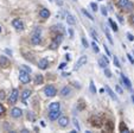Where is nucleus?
Listing matches in <instances>:
<instances>
[{
    "label": "nucleus",
    "instance_id": "nucleus-55",
    "mask_svg": "<svg viewBox=\"0 0 134 133\" xmlns=\"http://www.w3.org/2000/svg\"><path fill=\"white\" fill-rule=\"evenodd\" d=\"M132 101H133V103H134V95H132Z\"/></svg>",
    "mask_w": 134,
    "mask_h": 133
},
{
    "label": "nucleus",
    "instance_id": "nucleus-18",
    "mask_svg": "<svg viewBox=\"0 0 134 133\" xmlns=\"http://www.w3.org/2000/svg\"><path fill=\"white\" fill-rule=\"evenodd\" d=\"M90 122H91V125L94 126V127H100V126H101V120H100V118L93 117L90 119Z\"/></svg>",
    "mask_w": 134,
    "mask_h": 133
},
{
    "label": "nucleus",
    "instance_id": "nucleus-22",
    "mask_svg": "<svg viewBox=\"0 0 134 133\" xmlns=\"http://www.w3.org/2000/svg\"><path fill=\"white\" fill-rule=\"evenodd\" d=\"M44 82V77L43 75H36L35 77V84H42V83Z\"/></svg>",
    "mask_w": 134,
    "mask_h": 133
},
{
    "label": "nucleus",
    "instance_id": "nucleus-51",
    "mask_svg": "<svg viewBox=\"0 0 134 133\" xmlns=\"http://www.w3.org/2000/svg\"><path fill=\"white\" fill-rule=\"evenodd\" d=\"M102 58H103V59H104V61H106V62H107V63H108V64H109V59H108V57H106V56H103Z\"/></svg>",
    "mask_w": 134,
    "mask_h": 133
},
{
    "label": "nucleus",
    "instance_id": "nucleus-6",
    "mask_svg": "<svg viewBox=\"0 0 134 133\" xmlns=\"http://www.w3.org/2000/svg\"><path fill=\"white\" fill-rule=\"evenodd\" d=\"M62 115L61 113V110H50V113H49V119L51 120V121H55L57 119H59Z\"/></svg>",
    "mask_w": 134,
    "mask_h": 133
},
{
    "label": "nucleus",
    "instance_id": "nucleus-50",
    "mask_svg": "<svg viewBox=\"0 0 134 133\" xmlns=\"http://www.w3.org/2000/svg\"><path fill=\"white\" fill-rule=\"evenodd\" d=\"M65 58H67V61H68V62H69V61H70V59H71L70 55H69V54H68V55H65Z\"/></svg>",
    "mask_w": 134,
    "mask_h": 133
},
{
    "label": "nucleus",
    "instance_id": "nucleus-13",
    "mask_svg": "<svg viewBox=\"0 0 134 133\" xmlns=\"http://www.w3.org/2000/svg\"><path fill=\"white\" fill-rule=\"evenodd\" d=\"M10 65V61H8L7 57H5V56H0V66H3V68H7Z\"/></svg>",
    "mask_w": 134,
    "mask_h": 133
},
{
    "label": "nucleus",
    "instance_id": "nucleus-35",
    "mask_svg": "<svg viewBox=\"0 0 134 133\" xmlns=\"http://www.w3.org/2000/svg\"><path fill=\"white\" fill-rule=\"evenodd\" d=\"M115 90L118 92V94H123V90L120 86H115Z\"/></svg>",
    "mask_w": 134,
    "mask_h": 133
},
{
    "label": "nucleus",
    "instance_id": "nucleus-43",
    "mask_svg": "<svg viewBox=\"0 0 134 133\" xmlns=\"http://www.w3.org/2000/svg\"><path fill=\"white\" fill-rule=\"evenodd\" d=\"M4 113H5V107L0 103V115H3Z\"/></svg>",
    "mask_w": 134,
    "mask_h": 133
},
{
    "label": "nucleus",
    "instance_id": "nucleus-9",
    "mask_svg": "<svg viewBox=\"0 0 134 133\" xmlns=\"http://www.w3.org/2000/svg\"><path fill=\"white\" fill-rule=\"evenodd\" d=\"M12 25H13V28H16L17 30H23V29H24L23 21H21L20 19H18V18H16V19L12 20Z\"/></svg>",
    "mask_w": 134,
    "mask_h": 133
},
{
    "label": "nucleus",
    "instance_id": "nucleus-44",
    "mask_svg": "<svg viewBox=\"0 0 134 133\" xmlns=\"http://www.w3.org/2000/svg\"><path fill=\"white\" fill-rule=\"evenodd\" d=\"M127 38L129 39L130 42H133V40H134V36L132 35V33H127Z\"/></svg>",
    "mask_w": 134,
    "mask_h": 133
},
{
    "label": "nucleus",
    "instance_id": "nucleus-4",
    "mask_svg": "<svg viewBox=\"0 0 134 133\" xmlns=\"http://www.w3.org/2000/svg\"><path fill=\"white\" fill-rule=\"evenodd\" d=\"M18 96H19V92H18V89H14L11 92V94H10V98H8V103L10 105H14L17 102V100H18Z\"/></svg>",
    "mask_w": 134,
    "mask_h": 133
},
{
    "label": "nucleus",
    "instance_id": "nucleus-49",
    "mask_svg": "<svg viewBox=\"0 0 134 133\" xmlns=\"http://www.w3.org/2000/svg\"><path fill=\"white\" fill-rule=\"evenodd\" d=\"M69 75H70V73H63L62 76H63V77H67V76H69Z\"/></svg>",
    "mask_w": 134,
    "mask_h": 133
},
{
    "label": "nucleus",
    "instance_id": "nucleus-24",
    "mask_svg": "<svg viewBox=\"0 0 134 133\" xmlns=\"http://www.w3.org/2000/svg\"><path fill=\"white\" fill-rule=\"evenodd\" d=\"M58 47H59V43H58V42H56L55 39H53V40L51 42V44L49 45V48H50L51 50H56V49H57Z\"/></svg>",
    "mask_w": 134,
    "mask_h": 133
},
{
    "label": "nucleus",
    "instance_id": "nucleus-12",
    "mask_svg": "<svg viewBox=\"0 0 134 133\" xmlns=\"http://www.w3.org/2000/svg\"><path fill=\"white\" fill-rule=\"evenodd\" d=\"M120 75H121V80H122V82L125 83V86H126L128 89H132V83H130L129 78L127 77L125 74H120Z\"/></svg>",
    "mask_w": 134,
    "mask_h": 133
},
{
    "label": "nucleus",
    "instance_id": "nucleus-52",
    "mask_svg": "<svg viewBox=\"0 0 134 133\" xmlns=\"http://www.w3.org/2000/svg\"><path fill=\"white\" fill-rule=\"evenodd\" d=\"M5 52H6V54H8V55H12V51H10L8 49H6V50H5Z\"/></svg>",
    "mask_w": 134,
    "mask_h": 133
},
{
    "label": "nucleus",
    "instance_id": "nucleus-37",
    "mask_svg": "<svg viewBox=\"0 0 134 133\" xmlns=\"http://www.w3.org/2000/svg\"><path fill=\"white\" fill-rule=\"evenodd\" d=\"M82 44H83V47H84V48H88V47H89V44H88L87 39L84 38V37H83V38H82Z\"/></svg>",
    "mask_w": 134,
    "mask_h": 133
},
{
    "label": "nucleus",
    "instance_id": "nucleus-28",
    "mask_svg": "<svg viewBox=\"0 0 134 133\" xmlns=\"http://www.w3.org/2000/svg\"><path fill=\"white\" fill-rule=\"evenodd\" d=\"M108 23L111 24L112 29H113V30H114L115 32H116V31H118V30H119V29H118V25H116V24H115V23H114V21H113V20H112V19H108Z\"/></svg>",
    "mask_w": 134,
    "mask_h": 133
},
{
    "label": "nucleus",
    "instance_id": "nucleus-11",
    "mask_svg": "<svg viewBox=\"0 0 134 133\" xmlns=\"http://www.w3.org/2000/svg\"><path fill=\"white\" fill-rule=\"evenodd\" d=\"M47 66H49V61H47L46 58L40 59L39 62H38V68H39V69H42V70H45Z\"/></svg>",
    "mask_w": 134,
    "mask_h": 133
},
{
    "label": "nucleus",
    "instance_id": "nucleus-58",
    "mask_svg": "<svg viewBox=\"0 0 134 133\" xmlns=\"http://www.w3.org/2000/svg\"><path fill=\"white\" fill-rule=\"evenodd\" d=\"M100 1H102V0H100Z\"/></svg>",
    "mask_w": 134,
    "mask_h": 133
},
{
    "label": "nucleus",
    "instance_id": "nucleus-39",
    "mask_svg": "<svg viewBox=\"0 0 134 133\" xmlns=\"http://www.w3.org/2000/svg\"><path fill=\"white\" fill-rule=\"evenodd\" d=\"M5 98H6V95H5V92H4V90H0V100L3 101Z\"/></svg>",
    "mask_w": 134,
    "mask_h": 133
},
{
    "label": "nucleus",
    "instance_id": "nucleus-20",
    "mask_svg": "<svg viewBox=\"0 0 134 133\" xmlns=\"http://www.w3.org/2000/svg\"><path fill=\"white\" fill-rule=\"evenodd\" d=\"M67 23L69 24V25H75L76 24V19H75V17L72 16V14H67Z\"/></svg>",
    "mask_w": 134,
    "mask_h": 133
},
{
    "label": "nucleus",
    "instance_id": "nucleus-26",
    "mask_svg": "<svg viewBox=\"0 0 134 133\" xmlns=\"http://www.w3.org/2000/svg\"><path fill=\"white\" fill-rule=\"evenodd\" d=\"M99 65L101 66V68H103V69H104V68H107V65H108V63H107L103 58H100V59H99Z\"/></svg>",
    "mask_w": 134,
    "mask_h": 133
},
{
    "label": "nucleus",
    "instance_id": "nucleus-17",
    "mask_svg": "<svg viewBox=\"0 0 134 133\" xmlns=\"http://www.w3.org/2000/svg\"><path fill=\"white\" fill-rule=\"evenodd\" d=\"M104 89H106V92L108 93V95H109V96H111V98L113 99V100H115V101L118 100V98H116V95H115V93L113 92V90H112V88H111V87H109V86H106V87H104Z\"/></svg>",
    "mask_w": 134,
    "mask_h": 133
},
{
    "label": "nucleus",
    "instance_id": "nucleus-10",
    "mask_svg": "<svg viewBox=\"0 0 134 133\" xmlns=\"http://www.w3.org/2000/svg\"><path fill=\"white\" fill-rule=\"evenodd\" d=\"M58 124L61 127H67L69 125V118L68 117H61L58 119Z\"/></svg>",
    "mask_w": 134,
    "mask_h": 133
},
{
    "label": "nucleus",
    "instance_id": "nucleus-31",
    "mask_svg": "<svg viewBox=\"0 0 134 133\" xmlns=\"http://www.w3.org/2000/svg\"><path fill=\"white\" fill-rule=\"evenodd\" d=\"M91 47H93V49H94V51H95V52H96V54H97V52H99V51H100L99 47H97V44L95 43V42H93V43H91Z\"/></svg>",
    "mask_w": 134,
    "mask_h": 133
},
{
    "label": "nucleus",
    "instance_id": "nucleus-5",
    "mask_svg": "<svg viewBox=\"0 0 134 133\" xmlns=\"http://www.w3.org/2000/svg\"><path fill=\"white\" fill-rule=\"evenodd\" d=\"M88 62V58H87V56H81L78 58V61H77V63H76V65L74 66V70H78L79 68H82L84 64H87Z\"/></svg>",
    "mask_w": 134,
    "mask_h": 133
},
{
    "label": "nucleus",
    "instance_id": "nucleus-45",
    "mask_svg": "<svg viewBox=\"0 0 134 133\" xmlns=\"http://www.w3.org/2000/svg\"><path fill=\"white\" fill-rule=\"evenodd\" d=\"M104 51H106L107 56H111V51H109V49L107 48V45H106V44H104Z\"/></svg>",
    "mask_w": 134,
    "mask_h": 133
},
{
    "label": "nucleus",
    "instance_id": "nucleus-33",
    "mask_svg": "<svg viewBox=\"0 0 134 133\" xmlns=\"http://www.w3.org/2000/svg\"><path fill=\"white\" fill-rule=\"evenodd\" d=\"M113 62H114V64H115V66H118V68H120V62H119V58L116 57V56H114V58H113Z\"/></svg>",
    "mask_w": 134,
    "mask_h": 133
},
{
    "label": "nucleus",
    "instance_id": "nucleus-8",
    "mask_svg": "<svg viewBox=\"0 0 134 133\" xmlns=\"http://www.w3.org/2000/svg\"><path fill=\"white\" fill-rule=\"evenodd\" d=\"M31 43L33 45H38V44L42 43V38H40V35L39 33H33L31 36Z\"/></svg>",
    "mask_w": 134,
    "mask_h": 133
},
{
    "label": "nucleus",
    "instance_id": "nucleus-16",
    "mask_svg": "<svg viewBox=\"0 0 134 133\" xmlns=\"http://www.w3.org/2000/svg\"><path fill=\"white\" fill-rule=\"evenodd\" d=\"M71 93V89L69 88V87H63L62 89H61V92H59V94H61V96H63V98H65V96H68V95Z\"/></svg>",
    "mask_w": 134,
    "mask_h": 133
},
{
    "label": "nucleus",
    "instance_id": "nucleus-3",
    "mask_svg": "<svg viewBox=\"0 0 134 133\" xmlns=\"http://www.w3.org/2000/svg\"><path fill=\"white\" fill-rule=\"evenodd\" d=\"M44 94L49 96V98H52V96H55L57 94V89H56L55 86H52V84H49L44 88Z\"/></svg>",
    "mask_w": 134,
    "mask_h": 133
},
{
    "label": "nucleus",
    "instance_id": "nucleus-42",
    "mask_svg": "<svg viewBox=\"0 0 134 133\" xmlns=\"http://www.w3.org/2000/svg\"><path fill=\"white\" fill-rule=\"evenodd\" d=\"M127 57H128V59H129V62L132 63V64H134V58L132 57V55H130V54H127Z\"/></svg>",
    "mask_w": 134,
    "mask_h": 133
},
{
    "label": "nucleus",
    "instance_id": "nucleus-57",
    "mask_svg": "<svg viewBox=\"0 0 134 133\" xmlns=\"http://www.w3.org/2000/svg\"><path fill=\"white\" fill-rule=\"evenodd\" d=\"M49 1H52V0H49Z\"/></svg>",
    "mask_w": 134,
    "mask_h": 133
},
{
    "label": "nucleus",
    "instance_id": "nucleus-40",
    "mask_svg": "<svg viewBox=\"0 0 134 133\" xmlns=\"http://www.w3.org/2000/svg\"><path fill=\"white\" fill-rule=\"evenodd\" d=\"M101 12H102L103 16H107V14H108V12H107V10H106V6H102V7H101Z\"/></svg>",
    "mask_w": 134,
    "mask_h": 133
},
{
    "label": "nucleus",
    "instance_id": "nucleus-53",
    "mask_svg": "<svg viewBox=\"0 0 134 133\" xmlns=\"http://www.w3.org/2000/svg\"><path fill=\"white\" fill-rule=\"evenodd\" d=\"M130 20H132V23L134 24V14H133V16H132V17H130Z\"/></svg>",
    "mask_w": 134,
    "mask_h": 133
},
{
    "label": "nucleus",
    "instance_id": "nucleus-15",
    "mask_svg": "<svg viewBox=\"0 0 134 133\" xmlns=\"http://www.w3.org/2000/svg\"><path fill=\"white\" fill-rule=\"evenodd\" d=\"M39 16H40V18L46 19V18L50 17V11H49L47 8H42V10L39 11Z\"/></svg>",
    "mask_w": 134,
    "mask_h": 133
},
{
    "label": "nucleus",
    "instance_id": "nucleus-7",
    "mask_svg": "<svg viewBox=\"0 0 134 133\" xmlns=\"http://www.w3.org/2000/svg\"><path fill=\"white\" fill-rule=\"evenodd\" d=\"M23 115V110L20 109V108H18V107H14V108H12L11 109V117L12 118H20Z\"/></svg>",
    "mask_w": 134,
    "mask_h": 133
},
{
    "label": "nucleus",
    "instance_id": "nucleus-32",
    "mask_svg": "<svg viewBox=\"0 0 134 133\" xmlns=\"http://www.w3.org/2000/svg\"><path fill=\"white\" fill-rule=\"evenodd\" d=\"M104 75H106L108 78H111V77H112V73H111V70H109L108 68H104Z\"/></svg>",
    "mask_w": 134,
    "mask_h": 133
},
{
    "label": "nucleus",
    "instance_id": "nucleus-48",
    "mask_svg": "<svg viewBox=\"0 0 134 133\" xmlns=\"http://www.w3.org/2000/svg\"><path fill=\"white\" fill-rule=\"evenodd\" d=\"M118 19H119L120 23H123V19H122V17H121V16H118Z\"/></svg>",
    "mask_w": 134,
    "mask_h": 133
},
{
    "label": "nucleus",
    "instance_id": "nucleus-38",
    "mask_svg": "<svg viewBox=\"0 0 134 133\" xmlns=\"http://www.w3.org/2000/svg\"><path fill=\"white\" fill-rule=\"evenodd\" d=\"M74 125H75V127H76V128H77V132H78V131H79V129H81V128H79L78 121H77V120H76L75 118H74Z\"/></svg>",
    "mask_w": 134,
    "mask_h": 133
},
{
    "label": "nucleus",
    "instance_id": "nucleus-54",
    "mask_svg": "<svg viewBox=\"0 0 134 133\" xmlns=\"http://www.w3.org/2000/svg\"><path fill=\"white\" fill-rule=\"evenodd\" d=\"M21 132H23V133H28V132H30V131H29V129H23Z\"/></svg>",
    "mask_w": 134,
    "mask_h": 133
},
{
    "label": "nucleus",
    "instance_id": "nucleus-47",
    "mask_svg": "<svg viewBox=\"0 0 134 133\" xmlns=\"http://www.w3.org/2000/svg\"><path fill=\"white\" fill-rule=\"evenodd\" d=\"M65 66H67V63H61L59 66H58V69H64Z\"/></svg>",
    "mask_w": 134,
    "mask_h": 133
},
{
    "label": "nucleus",
    "instance_id": "nucleus-19",
    "mask_svg": "<svg viewBox=\"0 0 134 133\" xmlns=\"http://www.w3.org/2000/svg\"><path fill=\"white\" fill-rule=\"evenodd\" d=\"M61 109V103L59 102H52L49 106V110H59Z\"/></svg>",
    "mask_w": 134,
    "mask_h": 133
},
{
    "label": "nucleus",
    "instance_id": "nucleus-21",
    "mask_svg": "<svg viewBox=\"0 0 134 133\" xmlns=\"http://www.w3.org/2000/svg\"><path fill=\"white\" fill-rule=\"evenodd\" d=\"M104 129H106L107 132H112V131L114 129V124H113V121H107L106 125H104Z\"/></svg>",
    "mask_w": 134,
    "mask_h": 133
},
{
    "label": "nucleus",
    "instance_id": "nucleus-29",
    "mask_svg": "<svg viewBox=\"0 0 134 133\" xmlns=\"http://www.w3.org/2000/svg\"><path fill=\"white\" fill-rule=\"evenodd\" d=\"M120 131H121V132H126V133L129 132V129L127 128V126L125 125L123 122H121V124H120Z\"/></svg>",
    "mask_w": 134,
    "mask_h": 133
},
{
    "label": "nucleus",
    "instance_id": "nucleus-34",
    "mask_svg": "<svg viewBox=\"0 0 134 133\" xmlns=\"http://www.w3.org/2000/svg\"><path fill=\"white\" fill-rule=\"evenodd\" d=\"M28 119L29 120H31V121H35V115H33V113H32V112H29L28 113Z\"/></svg>",
    "mask_w": 134,
    "mask_h": 133
},
{
    "label": "nucleus",
    "instance_id": "nucleus-59",
    "mask_svg": "<svg viewBox=\"0 0 134 133\" xmlns=\"http://www.w3.org/2000/svg\"><path fill=\"white\" fill-rule=\"evenodd\" d=\"M75 1H76V0H75Z\"/></svg>",
    "mask_w": 134,
    "mask_h": 133
},
{
    "label": "nucleus",
    "instance_id": "nucleus-23",
    "mask_svg": "<svg viewBox=\"0 0 134 133\" xmlns=\"http://www.w3.org/2000/svg\"><path fill=\"white\" fill-rule=\"evenodd\" d=\"M52 31H56V32H58L61 35H63L64 33V30H63V26L62 25H58V26H52Z\"/></svg>",
    "mask_w": 134,
    "mask_h": 133
},
{
    "label": "nucleus",
    "instance_id": "nucleus-14",
    "mask_svg": "<svg viewBox=\"0 0 134 133\" xmlns=\"http://www.w3.org/2000/svg\"><path fill=\"white\" fill-rule=\"evenodd\" d=\"M30 96H31V90L25 89L23 93H21V100L24 101V103H25V105H26V100H28Z\"/></svg>",
    "mask_w": 134,
    "mask_h": 133
},
{
    "label": "nucleus",
    "instance_id": "nucleus-27",
    "mask_svg": "<svg viewBox=\"0 0 134 133\" xmlns=\"http://www.w3.org/2000/svg\"><path fill=\"white\" fill-rule=\"evenodd\" d=\"M82 13H83V14H84L86 17H87V18H89L90 20H94V17L91 16V14L87 11V10H84V8H82Z\"/></svg>",
    "mask_w": 134,
    "mask_h": 133
},
{
    "label": "nucleus",
    "instance_id": "nucleus-36",
    "mask_svg": "<svg viewBox=\"0 0 134 133\" xmlns=\"http://www.w3.org/2000/svg\"><path fill=\"white\" fill-rule=\"evenodd\" d=\"M90 7L93 8V11H97L99 7H97V5L95 4V3H90Z\"/></svg>",
    "mask_w": 134,
    "mask_h": 133
},
{
    "label": "nucleus",
    "instance_id": "nucleus-41",
    "mask_svg": "<svg viewBox=\"0 0 134 133\" xmlns=\"http://www.w3.org/2000/svg\"><path fill=\"white\" fill-rule=\"evenodd\" d=\"M91 36H93V38L94 39H96V40H97V33H96V32H95V30H91Z\"/></svg>",
    "mask_w": 134,
    "mask_h": 133
},
{
    "label": "nucleus",
    "instance_id": "nucleus-25",
    "mask_svg": "<svg viewBox=\"0 0 134 133\" xmlns=\"http://www.w3.org/2000/svg\"><path fill=\"white\" fill-rule=\"evenodd\" d=\"M104 32H106L107 38H108V40H109V43H111V44H114V42H113V38H112V35L109 33V31H108V29H107V28H104Z\"/></svg>",
    "mask_w": 134,
    "mask_h": 133
},
{
    "label": "nucleus",
    "instance_id": "nucleus-30",
    "mask_svg": "<svg viewBox=\"0 0 134 133\" xmlns=\"http://www.w3.org/2000/svg\"><path fill=\"white\" fill-rule=\"evenodd\" d=\"M89 88H90V92L93 93V94H96V88H95V84H94V81H93V80L90 81V86H89Z\"/></svg>",
    "mask_w": 134,
    "mask_h": 133
},
{
    "label": "nucleus",
    "instance_id": "nucleus-56",
    "mask_svg": "<svg viewBox=\"0 0 134 133\" xmlns=\"http://www.w3.org/2000/svg\"><path fill=\"white\" fill-rule=\"evenodd\" d=\"M0 32H1V26H0Z\"/></svg>",
    "mask_w": 134,
    "mask_h": 133
},
{
    "label": "nucleus",
    "instance_id": "nucleus-2",
    "mask_svg": "<svg viewBox=\"0 0 134 133\" xmlns=\"http://www.w3.org/2000/svg\"><path fill=\"white\" fill-rule=\"evenodd\" d=\"M19 80H20V82H23V83H29L30 82V73H28V71L25 70V69H20L19 71Z\"/></svg>",
    "mask_w": 134,
    "mask_h": 133
},
{
    "label": "nucleus",
    "instance_id": "nucleus-46",
    "mask_svg": "<svg viewBox=\"0 0 134 133\" xmlns=\"http://www.w3.org/2000/svg\"><path fill=\"white\" fill-rule=\"evenodd\" d=\"M23 69H25V70H26V71H28V73H31V68H29V66L28 65H23Z\"/></svg>",
    "mask_w": 134,
    "mask_h": 133
},
{
    "label": "nucleus",
    "instance_id": "nucleus-1",
    "mask_svg": "<svg viewBox=\"0 0 134 133\" xmlns=\"http://www.w3.org/2000/svg\"><path fill=\"white\" fill-rule=\"evenodd\" d=\"M118 6L126 11H132L134 8V4L129 0H118Z\"/></svg>",
    "mask_w": 134,
    "mask_h": 133
}]
</instances>
